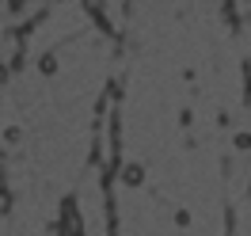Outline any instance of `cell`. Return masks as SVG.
Masks as SVG:
<instances>
[{"label":"cell","instance_id":"1","mask_svg":"<svg viewBox=\"0 0 251 236\" xmlns=\"http://www.w3.org/2000/svg\"><path fill=\"white\" fill-rule=\"evenodd\" d=\"M80 229H84V221H80L76 206L65 202V210H61V236H80Z\"/></svg>","mask_w":251,"mask_h":236},{"label":"cell","instance_id":"2","mask_svg":"<svg viewBox=\"0 0 251 236\" xmlns=\"http://www.w3.org/2000/svg\"><path fill=\"white\" fill-rule=\"evenodd\" d=\"M141 179H145L141 164H126V168H122V183H126V187H141Z\"/></svg>","mask_w":251,"mask_h":236},{"label":"cell","instance_id":"3","mask_svg":"<svg viewBox=\"0 0 251 236\" xmlns=\"http://www.w3.org/2000/svg\"><path fill=\"white\" fill-rule=\"evenodd\" d=\"M8 206H12V194L0 187V213H8Z\"/></svg>","mask_w":251,"mask_h":236},{"label":"cell","instance_id":"4","mask_svg":"<svg viewBox=\"0 0 251 236\" xmlns=\"http://www.w3.org/2000/svg\"><path fill=\"white\" fill-rule=\"evenodd\" d=\"M4 80H8V65H0V84H4Z\"/></svg>","mask_w":251,"mask_h":236}]
</instances>
